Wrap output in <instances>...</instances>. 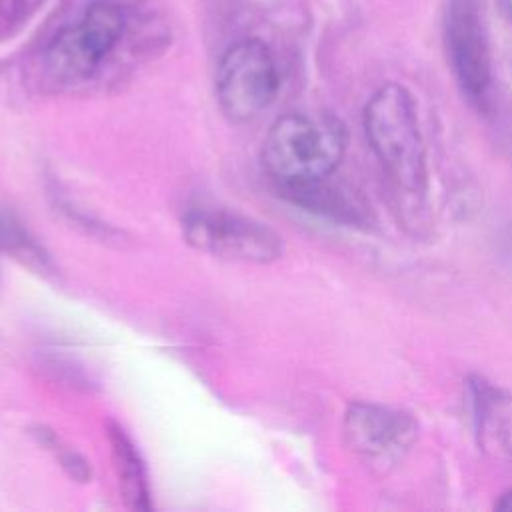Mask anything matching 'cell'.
I'll return each mask as SVG.
<instances>
[{
  "label": "cell",
  "mask_w": 512,
  "mask_h": 512,
  "mask_svg": "<svg viewBox=\"0 0 512 512\" xmlns=\"http://www.w3.org/2000/svg\"><path fill=\"white\" fill-rule=\"evenodd\" d=\"M62 466L66 468V472L72 476V478H76V480H86V478H90V468L86 466V462L78 456V454H74V452H66L64 456H62Z\"/></svg>",
  "instance_id": "12"
},
{
  "label": "cell",
  "mask_w": 512,
  "mask_h": 512,
  "mask_svg": "<svg viewBox=\"0 0 512 512\" xmlns=\"http://www.w3.org/2000/svg\"><path fill=\"white\" fill-rule=\"evenodd\" d=\"M466 394L480 442L486 444L488 440L502 436L504 424L508 416H512V398L480 376H472L466 382Z\"/></svg>",
  "instance_id": "9"
},
{
  "label": "cell",
  "mask_w": 512,
  "mask_h": 512,
  "mask_svg": "<svg viewBox=\"0 0 512 512\" xmlns=\"http://www.w3.org/2000/svg\"><path fill=\"white\" fill-rule=\"evenodd\" d=\"M280 74L270 46L242 38L226 48L216 66V100L232 122H250L276 98Z\"/></svg>",
  "instance_id": "4"
},
{
  "label": "cell",
  "mask_w": 512,
  "mask_h": 512,
  "mask_svg": "<svg viewBox=\"0 0 512 512\" xmlns=\"http://www.w3.org/2000/svg\"><path fill=\"white\" fill-rule=\"evenodd\" d=\"M108 436L112 442L116 470H118V478H120V486H122L126 502L132 508L148 510L150 502H148L146 472H144L138 452L134 450L130 438L124 434V430L120 426L112 424L108 430Z\"/></svg>",
  "instance_id": "10"
},
{
  "label": "cell",
  "mask_w": 512,
  "mask_h": 512,
  "mask_svg": "<svg viewBox=\"0 0 512 512\" xmlns=\"http://www.w3.org/2000/svg\"><path fill=\"white\" fill-rule=\"evenodd\" d=\"M0 254H8L38 272L52 270V262L44 248L10 212L4 210H0Z\"/></svg>",
  "instance_id": "11"
},
{
  "label": "cell",
  "mask_w": 512,
  "mask_h": 512,
  "mask_svg": "<svg viewBox=\"0 0 512 512\" xmlns=\"http://www.w3.org/2000/svg\"><path fill=\"white\" fill-rule=\"evenodd\" d=\"M496 508H502V510H512V490L504 492L498 502H496Z\"/></svg>",
  "instance_id": "13"
},
{
  "label": "cell",
  "mask_w": 512,
  "mask_h": 512,
  "mask_svg": "<svg viewBox=\"0 0 512 512\" xmlns=\"http://www.w3.org/2000/svg\"><path fill=\"white\" fill-rule=\"evenodd\" d=\"M346 150L344 124L330 116L288 112L274 120L262 142V164L278 188L328 178Z\"/></svg>",
  "instance_id": "2"
},
{
  "label": "cell",
  "mask_w": 512,
  "mask_h": 512,
  "mask_svg": "<svg viewBox=\"0 0 512 512\" xmlns=\"http://www.w3.org/2000/svg\"><path fill=\"white\" fill-rule=\"evenodd\" d=\"M418 422L412 414L376 402H352L344 412V440L360 458L386 466L412 448Z\"/></svg>",
  "instance_id": "7"
},
{
  "label": "cell",
  "mask_w": 512,
  "mask_h": 512,
  "mask_svg": "<svg viewBox=\"0 0 512 512\" xmlns=\"http://www.w3.org/2000/svg\"><path fill=\"white\" fill-rule=\"evenodd\" d=\"M126 30L124 10L108 0L92 2L82 18L62 28L44 52L48 74L60 82L90 78L118 46Z\"/></svg>",
  "instance_id": "3"
},
{
  "label": "cell",
  "mask_w": 512,
  "mask_h": 512,
  "mask_svg": "<svg viewBox=\"0 0 512 512\" xmlns=\"http://www.w3.org/2000/svg\"><path fill=\"white\" fill-rule=\"evenodd\" d=\"M362 122L368 144L396 190L422 196L428 168L412 94L398 82L382 84L366 102Z\"/></svg>",
  "instance_id": "1"
},
{
  "label": "cell",
  "mask_w": 512,
  "mask_h": 512,
  "mask_svg": "<svg viewBox=\"0 0 512 512\" xmlns=\"http://www.w3.org/2000/svg\"><path fill=\"white\" fill-rule=\"evenodd\" d=\"M182 234L192 248L228 260L266 264L282 256V238L270 226L228 210H190Z\"/></svg>",
  "instance_id": "5"
},
{
  "label": "cell",
  "mask_w": 512,
  "mask_h": 512,
  "mask_svg": "<svg viewBox=\"0 0 512 512\" xmlns=\"http://www.w3.org/2000/svg\"><path fill=\"white\" fill-rule=\"evenodd\" d=\"M442 24L454 78L462 92L480 106L492 84V60L478 0H446Z\"/></svg>",
  "instance_id": "6"
},
{
  "label": "cell",
  "mask_w": 512,
  "mask_h": 512,
  "mask_svg": "<svg viewBox=\"0 0 512 512\" xmlns=\"http://www.w3.org/2000/svg\"><path fill=\"white\" fill-rule=\"evenodd\" d=\"M500 6L504 10V14L508 16V20L512 22V0H500Z\"/></svg>",
  "instance_id": "14"
},
{
  "label": "cell",
  "mask_w": 512,
  "mask_h": 512,
  "mask_svg": "<svg viewBox=\"0 0 512 512\" xmlns=\"http://www.w3.org/2000/svg\"><path fill=\"white\" fill-rule=\"evenodd\" d=\"M278 190L286 200H290L296 206H302L308 212L346 224L364 222V208L344 190L328 184L326 178L294 186H282Z\"/></svg>",
  "instance_id": "8"
}]
</instances>
